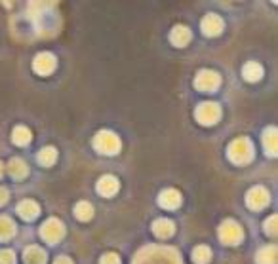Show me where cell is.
<instances>
[{"mask_svg": "<svg viewBox=\"0 0 278 264\" xmlns=\"http://www.w3.org/2000/svg\"><path fill=\"white\" fill-rule=\"evenodd\" d=\"M193 260L197 264H208L211 260V251L206 245H198L193 251Z\"/></svg>", "mask_w": 278, "mask_h": 264, "instance_id": "cell-25", "label": "cell"}, {"mask_svg": "<svg viewBox=\"0 0 278 264\" xmlns=\"http://www.w3.org/2000/svg\"><path fill=\"white\" fill-rule=\"evenodd\" d=\"M227 156H229V160H231L232 163L246 165V163H250L251 160H253V145H251L250 139L238 137V139H234V141L229 145Z\"/></svg>", "mask_w": 278, "mask_h": 264, "instance_id": "cell-2", "label": "cell"}, {"mask_svg": "<svg viewBox=\"0 0 278 264\" xmlns=\"http://www.w3.org/2000/svg\"><path fill=\"white\" fill-rule=\"evenodd\" d=\"M219 82H221V78L216 70H200L195 78V86L200 91H216L219 88Z\"/></svg>", "mask_w": 278, "mask_h": 264, "instance_id": "cell-9", "label": "cell"}, {"mask_svg": "<svg viewBox=\"0 0 278 264\" xmlns=\"http://www.w3.org/2000/svg\"><path fill=\"white\" fill-rule=\"evenodd\" d=\"M54 264H73V260H71L69 257H57Z\"/></svg>", "mask_w": 278, "mask_h": 264, "instance_id": "cell-30", "label": "cell"}, {"mask_svg": "<svg viewBox=\"0 0 278 264\" xmlns=\"http://www.w3.org/2000/svg\"><path fill=\"white\" fill-rule=\"evenodd\" d=\"M23 262L25 264H46V251L38 245H31L23 251Z\"/></svg>", "mask_w": 278, "mask_h": 264, "instance_id": "cell-14", "label": "cell"}, {"mask_svg": "<svg viewBox=\"0 0 278 264\" xmlns=\"http://www.w3.org/2000/svg\"><path fill=\"white\" fill-rule=\"evenodd\" d=\"M118 188H120V183H118V179L113 175H105L97 181V192L105 198L115 196L116 192H118Z\"/></svg>", "mask_w": 278, "mask_h": 264, "instance_id": "cell-12", "label": "cell"}, {"mask_svg": "<svg viewBox=\"0 0 278 264\" xmlns=\"http://www.w3.org/2000/svg\"><path fill=\"white\" fill-rule=\"evenodd\" d=\"M75 217L78 221H90V219L94 217V207H92V203L88 202H78L75 207Z\"/></svg>", "mask_w": 278, "mask_h": 264, "instance_id": "cell-24", "label": "cell"}, {"mask_svg": "<svg viewBox=\"0 0 278 264\" xmlns=\"http://www.w3.org/2000/svg\"><path fill=\"white\" fill-rule=\"evenodd\" d=\"M269 202H271V196H269L267 188H263V186H253V188H250L248 194H246V205L253 211H259V209H263V207H267Z\"/></svg>", "mask_w": 278, "mask_h": 264, "instance_id": "cell-7", "label": "cell"}, {"mask_svg": "<svg viewBox=\"0 0 278 264\" xmlns=\"http://www.w3.org/2000/svg\"><path fill=\"white\" fill-rule=\"evenodd\" d=\"M263 147L267 156H276L278 142H276V128H269L263 133Z\"/></svg>", "mask_w": 278, "mask_h": 264, "instance_id": "cell-17", "label": "cell"}, {"mask_svg": "<svg viewBox=\"0 0 278 264\" xmlns=\"http://www.w3.org/2000/svg\"><path fill=\"white\" fill-rule=\"evenodd\" d=\"M40 236L48 244H57L63 236H65V226L59 219H48L46 223L42 224Z\"/></svg>", "mask_w": 278, "mask_h": 264, "instance_id": "cell-6", "label": "cell"}, {"mask_svg": "<svg viewBox=\"0 0 278 264\" xmlns=\"http://www.w3.org/2000/svg\"><path fill=\"white\" fill-rule=\"evenodd\" d=\"M242 76H244V80H248V82L261 80V76H263V67L255 61L246 63L244 67H242Z\"/></svg>", "mask_w": 278, "mask_h": 264, "instance_id": "cell-18", "label": "cell"}, {"mask_svg": "<svg viewBox=\"0 0 278 264\" xmlns=\"http://www.w3.org/2000/svg\"><path fill=\"white\" fill-rule=\"evenodd\" d=\"M174 232H176V226H174V223H172L170 219H156L155 223H153V234H155L156 237L166 239V237H170Z\"/></svg>", "mask_w": 278, "mask_h": 264, "instance_id": "cell-15", "label": "cell"}, {"mask_svg": "<svg viewBox=\"0 0 278 264\" xmlns=\"http://www.w3.org/2000/svg\"><path fill=\"white\" fill-rule=\"evenodd\" d=\"M197 120L202 126H213V124L219 120V116H221V109H219V105L213 101H206V103H200L197 107Z\"/></svg>", "mask_w": 278, "mask_h": 264, "instance_id": "cell-5", "label": "cell"}, {"mask_svg": "<svg viewBox=\"0 0 278 264\" xmlns=\"http://www.w3.org/2000/svg\"><path fill=\"white\" fill-rule=\"evenodd\" d=\"M200 29H202V33L206 36H217L225 29V23L217 14H208L200 23Z\"/></svg>", "mask_w": 278, "mask_h": 264, "instance_id": "cell-10", "label": "cell"}, {"mask_svg": "<svg viewBox=\"0 0 278 264\" xmlns=\"http://www.w3.org/2000/svg\"><path fill=\"white\" fill-rule=\"evenodd\" d=\"M276 255H278L276 247H274V245H267V247L258 251L255 262L258 264H276Z\"/></svg>", "mask_w": 278, "mask_h": 264, "instance_id": "cell-20", "label": "cell"}, {"mask_svg": "<svg viewBox=\"0 0 278 264\" xmlns=\"http://www.w3.org/2000/svg\"><path fill=\"white\" fill-rule=\"evenodd\" d=\"M134 264H183L181 255L174 247L166 245H147L134 258Z\"/></svg>", "mask_w": 278, "mask_h": 264, "instance_id": "cell-1", "label": "cell"}, {"mask_svg": "<svg viewBox=\"0 0 278 264\" xmlns=\"http://www.w3.org/2000/svg\"><path fill=\"white\" fill-rule=\"evenodd\" d=\"M15 234V224L12 219L0 217V242H6Z\"/></svg>", "mask_w": 278, "mask_h": 264, "instance_id": "cell-23", "label": "cell"}, {"mask_svg": "<svg viewBox=\"0 0 278 264\" xmlns=\"http://www.w3.org/2000/svg\"><path fill=\"white\" fill-rule=\"evenodd\" d=\"M276 224H278V217L276 215H272V217H269L263 223V232L267 236H276V232H278Z\"/></svg>", "mask_w": 278, "mask_h": 264, "instance_id": "cell-26", "label": "cell"}, {"mask_svg": "<svg viewBox=\"0 0 278 264\" xmlns=\"http://www.w3.org/2000/svg\"><path fill=\"white\" fill-rule=\"evenodd\" d=\"M99 264H122L120 262V257L116 255V253H105L99 260Z\"/></svg>", "mask_w": 278, "mask_h": 264, "instance_id": "cell-28", "label": "cell"}, {"mask_svg": "<svg viewBox=\"0 0 278 264\" xmlns=\"http://www.w3.org/2000/svg\"><path fill=\"white\" fill-rule=\"evenodd\" d=\"M38 213H40V207H38V203L33 202V200H23V202H19V205H17V215H19L23 221H33V219L38 217Z\"/></svg>", "mask_w": 278, "mask_h": 264, "instance_id": "cell-13", "label": "cell"}, {"mask_svg": "<svg viewBox=\"0 0 278 264\" xmlns=\"http://www.w3.org/2000/svg\"><path fill=\"white\" fill-rule=\"evenodd\" d=\"M55 67H57V59H55V55L50 54V52H42V54H38L33 59V70L40 76L52 75L55 70Z\"/></svg>", "mask_w": 278, "mask_h": 264, "instance_id": "cell-8", "label": "cell"}, {"mask_svg": "<svg viewBox=\"0 0 278 264\" xmlns=\"http://www.w3.org/2000/svg\"><path fill=\"white\" fill-rule=\"evenodd\" d=\"M0 264H15V255L10 249L0 251Z\"/></svg>", "mask_w": 278, "mask_h": 264, "instance_id": "cell-27", "label": "cell"}, {"mask_svg": "<svg viewBox=\"0 0 278 264\" xmlns=\"http://www.w3.org/2000/svg\"><path fill=\"white\" fill-rule=\"evenodd\" d=\"M219 239L225 245H238L242 244V239H244V230H242V226L237 221L227 219L219 226Z\"/></svg>", "mask_w": 278, "mask_h": 264, "instance_id": "cell-4", "label": "cell"}, {"mask_svg": "<svg viewBox=\"0 0 278 264\" xmlns=\"http://www.w3.org/2000/svg\"><path fill=\"white\" fill-rule=\"evenodd\" d=\"M8 171H10V175L14 177V179H25V177L29 175L27 163L23 162L21 158H14V160H10V163H8Z\"/></svg>", "mask_w": 278, "mask_h": 264, "instance_id": "cell-19", "label": "cell"}, {"mask_svg": "<svg viewBox=\"0 0 278 264\" xmlns=\"http://www.w3.org/2000/svg\"><path fill=\"white\" fill-rule=\"evenodd\" d=\"M158 205L164 209H177L181 205V194L176 188H166L158 196Z\"/></svg>", "mask_w": 278, "mask_h": 264, "instance_id": "cell-11", "label": "cell"}, {"mask_svg": "<svg viewBox=\"0 0 278 264\" xmlns=\"http://www.w3.org/2000/svg\"><path fill=\"white\" fill-rule=\"evenodd\" d=\"M92 142H94V149L105 156L118 154V152H120V147H122V142H120L118 135H115L113 131H107V129L97 131Z\"/></svg>", "mask_w": 278, "mask_h": 264, "instance_id": "cell-3", "label": "cell"}, {"mask_svg": "<svg viewBox=\"0 0 278 264\" xmlns=\"http://www.w3.org/2000/svg\"><path fill=\"white\" fill-rule=\"evenodd\" d=\"M8 196H10L8 190L4 188V186H0V205H4V203L8 202Z\"/></svg>", "mask_w": 278, "mask_h": 264, "instance_id": "cell-29", "label": "cell"}, {"mask_svg": "<svg viewBox=\"0 0 278 264\" xmlns=\"http://www.w3.org/2000/svg\"><path fill=\"white\" fill-rule=\"evenodd\" d=\"M31 131H29V128H25V126H17V128L14 129V133H12V141L17 145V147H25V145H29L31 142Z\"/></svg>", "mask_w": 278, "mask_h": 264, "instance_id": "cell-22", "label": "cell"}, {"mask_svg": "<svg viewBox=\"0 0 278 264\" xmlns=\"http://www.w3.org/2000/svg\"><path fill=\"white\" fill-rule=\"evenodd\" d=\"M2 173H4V165H2V162H0V177H2Z\"/></svg>", "mask_w": 278, "mask_h": 264, "instance_id": "cell-31", "label": "cell"}, {"mask_svg": "<svg viewBox=\"0 0 278 264\" xmlns=\"http://www.w3.org/2000/svg\"><path fill=\"white\" fill-rule=\"evenodd\" d=\"M170 40H172V44L177 46V47L187 46L189 40H190V31L185 27V25H176L170 33Z\"/></svg>", "mask_w": 278, "mask_h": 264, "instance_id": "cell-16", "label": "cell"}, {"mask_svg": "<svg viewBox=\"0 0 278 264\" xmlns=\"http://www.w3.org/2000/svg\"><path fill=\"white\" fill-rule=\"evenodd\" d=\"M36 160H38V162H40V165H44V167L54 165L55 160H57V149H54V147H44V149L38 152Z\"/></svg>", "mask_w": 278, "mask_h": 264, "instance_id": "cell-21", "label": "cell"}]
</instances>
